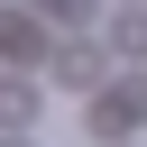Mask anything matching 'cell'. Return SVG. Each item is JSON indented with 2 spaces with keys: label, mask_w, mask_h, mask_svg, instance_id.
<instances>
[{
  "label": "cell",
  "mask_w": 147,
  "mask_h": 147,
  "mask_svg": "<svg viewBox=\"0 0 147 147\" xmlns=\"http://www.w3.org/2000/svg\"><path fill=\"white\" fill-rule=\"evenodd\" d=\"M92 129H147V83H129V92H110V101L92 110Z\"/></svg>",
  "instance_id": "6da1fadb"
},
{
  "label": "cell",
  "mask_w": 147,
  "mask_h": 147,
  "mask_svg": "<svg viewBox=\"0 0 147 147\" xmlns=\"http://www.w3.org/2000/svg\"><path fill=\"white\" fill-rule=\"evenodd\" d=\"M0 119H9V129H18V119H37V92H28V83H18V74H9V83H0Z\"/></svg>",
  "instance_id": "7a4b0ae2"
},
{
  "label": "cell",
  "mask_w": 147,
  "mask_h": 147,
  "mask_svg": "<svg viewBox=\"0 0 147 147\" xmlns=\"http://www.w3.org/2000/svg\"><path fill=\"white\" fill-rule=\"evenodd\" d=\"M110 46L119 55H147V18H110Z\"/></svg>",
  "instance_id": "3957f363"
},
{
  "label": "cell",
  "mask_w": 147,
  "mask_h": 147,
  "mask_svg": "<svg viewBox=\"0 0 147 147\" xmlns=\"http://www.w3.org/2000/svg\"><path fill=\"white\" fill-rule=\"evenodd\" d=\"M28 9H37V18H83L92 0H28Z\"/></svg>",
  "instance_id": "277c9868"
}]
</instances>
